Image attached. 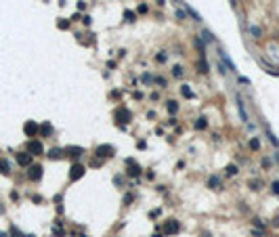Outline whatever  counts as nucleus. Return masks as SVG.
Returning <instances> with one entry per match:
<instances>
[{
	"instance_id": "obj_32",
	"label": "nucleus",
	"mask_w": 279,
	"mask_h": 237,
	"mask_svg": "<svg viewBox=\"0 0 279 237\" xmlns=\"http://www.w3.org/2000/svg\"><path fill=\"white\" fill-rule=\"evenodd\" d=\"M11 231H13V235H15V237H23V235H21V233H19V231L15 229V227H13V229H11Z\"/></svg>"
},
{
	"instance_id": "obj_22",
	"label": "nucleus",
	"mask_w": 279,
	"mask_h": 237,
	"mask_svg": "<svg viewBox=\"0 0 279 237\" xmlns=\"http://www.w3.org/2000/svg\"><path fill=\"white\" fill-rule=\"evenodd\" d=\"M227 174H229V176H235V174H237V166H233V164H231V166H227Z\"/></svg>"
},
{
	"instance_id": "obj_30",
	"label": "nucleus",
	"mask_w": 279,
	"mask_h": 237,
	"mask_svg": "<svg viewBox=\"0 0 279 237\" xmlns=\"http://www.w3.org/2000/svg\"><path fill=\"white\" fill-rule=\"evenodd\" d=\"M250 32H252V34H254V36H256V38H258V36H260V29H258V28H252Z\"/></svg>"
},
{
	"instance_id": "obj_5",
	"label": "nucleus",
	"mask_w": 279,
	"mask_h": 237,
	"mask_svg": "<svg viewBox=\"0 0 279 237\" xmlns=\"http://www.w3.org/2000/svg\"><path fill=\"white\" fill-rule=\"evenodd\" d=\"M42 151H44V147H42L40 141H29L28 143V153L29 155H40Z\"/></svg>"
},
{
	"instance_id": "obj_8",
	"label": "nucleus",
	"mask_w": 279,
	"mask_h": 237,
	"mask_svg": "<svg viewBox=\"0 0 279 237\" xmlns=\"http://www.w3.org/2000/svg\"><path fill=\"white\" fill-rule=\"evenodd\" d=\"M17 164L19 166H32V155L29 153H17Z\"/></svg>"
},
{
	"instance_id": "obj_12",
	"label": "nucleus",
	"mask_w": 279,
	"mask_h": 237,
	"mask_svg": "<svg viewBox=\"0 0 279 237\" xmlns=\"http://www.w3.org/2000/svg\"><path fill=\"white\" fill-rule=\"evenodd\" d=\"M181 92H183V97H185V99H193V97H195V95H193V90L189 88V84L181 86Z\"/></svg>"
},
{
	"instance_id": "obj_26",
	"label": "nucleus",
	"mask_w": 279,
	"mask_h": 237,
	"mask_svg": "<svg viewBox=\"0 0 279 237\" xmlns=\"http://www.w3.org/2000/svg\"><path fill=\"white\" fill-rule=\"evenodd\" d=\"M269 139H271V143H273L275 147H279V141H277V137H275V134H273L271 130H269Z\"/></svg>"
},
{
	"instance_id": "obj_33",
	"label": "nucleus",
	"mask_w": 279,
	"mask_h": 237,
	"mask_svg": "<svg viewBox=\"0 0 279 237\" xmlns=\"http://www.w3.org/2000/svg\"><path fill=\"white\" fill-rule=\"evenodd\" d=\"M164 2H166V0H158V4H160V7H162V4H164Z\"/></svg>"
},
{
	"instance_id": "obj_20",
	"label": "nucleus",
	"mask_w": 279,
	"mask_h": 237,
	"mask_svg": "<svg viewBox=\"0 0 279 237\" xmlns=\"http://www.w3.org/2000/svg\"><path fill=\"white\" fill-rule=\"evenodd\" d=\"M57 28H59V29H67V28H70V21H67V19H59Z\"/></svg>"
},
{
	"instance_id": "obj_11",
	"label": "nucleus",
	"mask_w": 279,
	"mask_h": 237,
	"mask_svg": "<svg viewBox=\"0 0 279 237\" xmlns=\"http://www.w3.org/2000/svg\"><path fill=\"white\" fill-rule=\"evenodd\" d=\"M65 151H67V153H70L71 157H76V155H82V153H84V149H82V147H67Z\"/></svg>"
},
{
	"instance_id": "obj_21",
	"label": "nucleus",
	"mask_w": 279,
	"mask_h": 237,
	"mask_svg": "<svg viewBox=\"0 0 279 237\" xmlns=\"http://www.w3.org/2000/svg\"><path fill=\"white\" fill-rule=\"evenodd\" d=\"M40 132H42V134H50V132H53L50 124H42V126H40Z\"/></svg>"
},
{
	"instance_id": "obj_27",
	"label": "nucleus",
	"mask_w": 279,
	"mask_h": 237,
	"mask_svg": "<svg viewBox=\"0 0 279 237\" xmlns=\"http://www.w3.org/2000/svg\"><path fill=\"white\" fill-rule=\"evenodd\" d=\"M155 59H158V61H162V63H164V61H166V59H168V55H166V53H160V55L155 57Z\"/></svg>"
},
{
	"instance_id": "obj_14",
	"label": "nucleus",
	"mask_w": 279,
	"mask_h": 237,
	"mask_svg": "<svg viewBox=\"0 0 279 237\" xmlns=\"http://www.w3.org/2000/svg\"><path fill=\"white\" fill-rule=\"evenodd\" d=\"M0 172H2V174H8V172H11V164H8L7 160H0Z\"/></svg>"
},
{
	"instance_id": "obj_4",
	"label": "nucleus",
	"mask_w": 279,
	"mask_h": 237,
	"mask_svg": "<svg viewBox=\"0 0 279 237\" xmlns=\"http://www.w3.org/2000/svg\"><path fill=\"white\" fill-rule=\"evenodd\" d=\"M28 178L29 181H40L42 178V166H38V164H32L29 166V170H28Z\"/></svg>"
},
{
	"instance_id": "obj_1",
	"label": "nucleus",
	"mask_w": 279,
	"mask_h": 237,
	"mask_svg": "<svg viewBox=\"0 0 279 237\" xmlns=\"http://www.w3.org/2000/svg\"><path fill=\"white\" fill-rule=\"evenodd\" d=\"M178 229H181V227H178V220L170 218V220H166L164 227H162V235H176Z\"/></svg>"
},
{
	"instance_id": "obj_29",
	"label": "nucleus",
	"mask_w": 279,
	"mask_h": 237,
	"mask_svg": "<svg viewBox=\"0 0 279 237\" xmlns=\"http://www.w3.org/2000/svg\"><path fill=\"white\" fill-rule=\"evenodd\" d=\"M273 191H275V193L279 195V181H275V183H273Z\"/></svg>"
},
{
	"instance_id": "obj_10",
	"label": "nucleus",
	"mask_w": 279,
	"mask_h": 237,
	"mask_svg": "<svg viewBox=\"0 0 279 237\" xmlns=\"http://www.w3.org/2000/svg\"><path fill=\"white\" fill-rule=\"evenodd\" d=\"M63 155H65V149H50L49 151V157H53V160H57V157H63Z\"/></svg>"
},
{
	"instance_id": "obj_7",
	"label": "nucleus",
	"mask_w": 279,
	"mask_h": 237,
	"mask_svg": "<svg viewBox=\"0 0 279 237\" xmlns=\"http://www.w3.org/2000/svg\"><path fill=\"white\" fill-rule=\"evenodd\" d=\"M23 130H25V134H28V137H36V134L40 132V126L36 124V122H25Z\"/></svg>"
},
{
	"instance_id": "obj_3",
	"label": "nucleus",
	"mask_w": 279,
	"mask_h": 237,
	"mask_svg": "<svg viewBox=\"0 0 279 237\" xmlns=\"http://www.w3.org/2000/svg\"><path fill=\"white\" fill-rule=\"evenodd\" d=\"M113 116H116V120H118L120 124H126V122H130V111H128L126 107H118V109L113 111Z\"/></svg>"
},
{
	"instance_id": "obj_34",
	"label": "nucleus",
	"mask_w": 279,
	"mask_h": 237,
	"mask_svg": "<svg viewBox=\"0 0 279 237\" xmlns=\"http://www.w3.org/2000/svg\"><path fill=\"white\" fill-rule=\"evenodd\" d=\"M2 212H4V208H2V206H0V214H2Z\"/></svg>"
},
{
	"instance_id": "obj_25",
	"label": "nucleus",
	"mask_w": 279,
	"mask_h": 237,
	"mask_svg": "<svg viewBox=\"0 0 279 237\" xmlns=\"http://www.w3.org/2000/svg\"><path fill=\"white\" fill-rule=\"evenodd\" d=\"M172 74H174L176 78H181L183 76V67H181V65H174V67H172Z\"/></svg>"
},
{
	"instance_id": "obj_2",
	"label": "nucleus",
	"mask_w": 279,
	"mask_h": 237,
	"mask_svg": "<svg viewBox=\"0 0 279 237\" xmlns=\"http://www.w3.org/2000/svg\"><path fill=\"white\" fill-rule=\"evenodd\" d=\"M95 153H97L99 157H113L116 149H113V145H99L97 149H95Z\"/></svg>"
},
{
	"instance_id": "obj_28",
	"label": "nucleus",
	"mask_w": 279,
	"mask_h": 237,
	"mask_svg": "<svg viewBox=\"0 0 279 237\" xmlns=\"http://www.w3.org/2000/svg\"><path fill=\"white\" fill-rule=\"evenodd\" d=\"M137 11L143 15V13H147V7H145V4H139V8H137Z\"/></svg>"
},
{
	"instance_id": "obj_24",
	"label": "nucleus",
	"mask_w": 279,
	"mask_h": 237,
	"mask_svg": "<svg viewBox=\"0 0 279 237\" xmlns=\"http://www.w3.org/2000/svg\"><path fill=\"white\" fill-rule=\"evenodd\" d=\"M124 19H126V21H134V19H137V15H134L132 11H126V13H124Z\"/></svg>"
},
{
	"instance_id": "obj_18",
	"label": "nucleus",
	"mask_w": 279,
	"mask_h": 237,
	"mask_svg": "<svg viewBox=\"0 0 279 237\" xmlns=\"http://www.w3.org/2000/svg\"><path fill=\"white\" fill-rule=\"evenodd\" d=\"M250 149L252 151H258L260 149V141L258 139H250Z\"/></svg>"
},
{
	"instance_id": "obj_9",
	"label": "nucleus",
	"mask_w": 279,
	"mask_h": 237,
	"mask_svg": "<svg viewBox=\"0 0 279 237\" xmlns=\"http://www.w3.org/2000/svg\"><path fill=\"white\" fill-rule=\"evenodd\" d=\"M126 166H130V174L132 176H137L141 172V168H139V164H137V162L134 160H126Z\"/></svg>"
},
{
	"instance_id": "obj_23",
	"label": "nucleus",
	"mask_w": 279,
	"mask_h": 237,
	"mask_svg": "<svg viewBox=\"0 0 279 237\" xmlns=\"http://www.w3.org/2000/svg\"><path fill=\"white\" fill-rule=\"evenodd\" d=\"M199 71H204V74H206V71H208V63H206V59H199Z\"/></svg>"
},
{
	"instance_id": "obj_15",
	"label": "nucleus",
	"mask_w": 279,
	"mask_h": 237,
	"mask_svg": "<svg viewBox=\"0 0 279 237\" xmlns=\"http://www.w3.org/2000/svg\"><path fill=\"white\" fill-rule=\"evenodd\" d=\"M237 107H239V113H241V120H244V122H248V113H245V109H244L241 97H237Z\"/></svg>"
},
{
	"instance_id": "obj_13",
	"label": "nucleus",
	"mask_w": 279,
	"mask_h": 237,
	"mask_svg": "<svg viewBox=\"0 0 279 237\" xmlns=\"http://www.w3.org/2000/svg\"><path fill=\"white\" fill-rule=\"evenodd\" d=\"M220 59H223V61L227 63V65H229V71H237V67H235V63L231 61V59H229L227 55H225V53H220Z\"/></svg>"
},
{
	"instance_id": "obj_17",
	"label": "nucleus",
	"mask_w": 279,
	"mask_h": 237,
	"mask_svg": "<svg viewBox=\"0 0 279 237\" xmlns=\"http://www.w3.org/2000/svg\"><path fill=\"white\" fill-rule=\"evenodd\" d=\"M168 111L176 113V111H178V103H176V101H168Z\"/></svg>"
},
{
	"instance_id": "obj_6",
	"label": "nucleus",
	"mask_w": 279,
	"mask_h": 237,
	"mask_svg": "<svg viewBox=\"0 0 279 237\" xmlns=\"http://www.w3.org/2000/svg\"><path fill=\"white\" fill-rule=\"evenodd\" d=\"M82 176H84V166L74 164V166L70 168V178L71 181H78V178H82Z\"/></svg>"
},
{
	"instance_id": "obj_31",
	"label": "nucleus",
	"mask_w": 279,
	"mask_h": 237,
	"mask_svg": "<svg viewBox=\"0 0 279 237\" xmlns=\"http://www.w3.org/2000/svg\"><path fill=\"white\" fill-rule=\"evenodd\" d=\"M176 17H178V19H185V13H183V11H178V8H176Z\"/></svg>"
},
{
	"instance_id": "obj_16",
	"label": "nucleus",
	"mask_w": 279,
	"mask_h": 237,
	"mask_svg": "<svg viewBox=\"0 0 279 237\" xmlns=\"http://www.w3.org/2000/svg\"><path fill=\"white\" fill-rule=\"evenodd\" d=\"M206 126H208V122H206V118H197V120H195V128H197V130H204Z\"/></svg>"
},
{
	"instance_id": "obj_19",
	"label": "nucleus",
	"mask_w": 279,
	"mask_h": 237,
	"mask_svg": "<svg viewBox=\"0 0 279 237\" xmlns=\"http://www.w3.org/2000/svg\"><path fill=\"white\" fill-rule=\"evenodd\" d=\"M218 185H220V181H218V176H212L208 181V187H214V189H218Z\"/></svg>"
}]
</instances>
